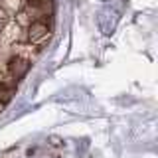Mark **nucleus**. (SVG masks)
<instances>
[{"mask_svg": "<svg viewBox=\"0 0 158 158\" xmlns=\"http://www.w3.org/2000/svg\"><path fill=\"white\" fill-rule=\"evenodd\" d=\"M30 67H32V63H30L26 57H20V56L10 57L8 59V77H12V79L18 81V79H22L30 71Z\"/></svg>", "mask_w": 158, "mask_h": 158, "instance_id": "1", "label": "nucleus"}, {"mask_svg": "<svg viewBox=\"0 0 158 158\" xmlns=\"http://www.w3.org/2000/svg\"><path fill=\"white\" fill-rule=\"evenodd\" d=\"M49 34V26L46 20H34L28 28V40L30 42H40Z\"/></svg>", "mask_w": 158, "mask_h": 158, "instance_id": "2", "label": "nucleus"}, {"mask_svg": "<svg viewBox=\"0 0 158 158\" xmlns=\"http://www.w3.org/2000/svg\"><path fill=\"white\" fill-rule=\"evenodd\" d=\"M14 95H16V79H12V77L0 79V103L8 105L14 99Z\"/></svg>", "mask_w": 158, "mask_h": 158, "instance_id": "3", "label": "nucleus"}, {"mask_svg": "<svg viewBox=\"0 0 158 158\" xmlns=\"http://www.w3.org/2000/svg\"><path fill=\"white\" fill-rule=\"evenodd\" d=\"M4 24H6V16H4V12H2V10H0V32H2Z\"/></svg>", "mask_w": 158, "mask_h": 158, "instance_id": "4", "label": "nucleus"}]
</instances>
